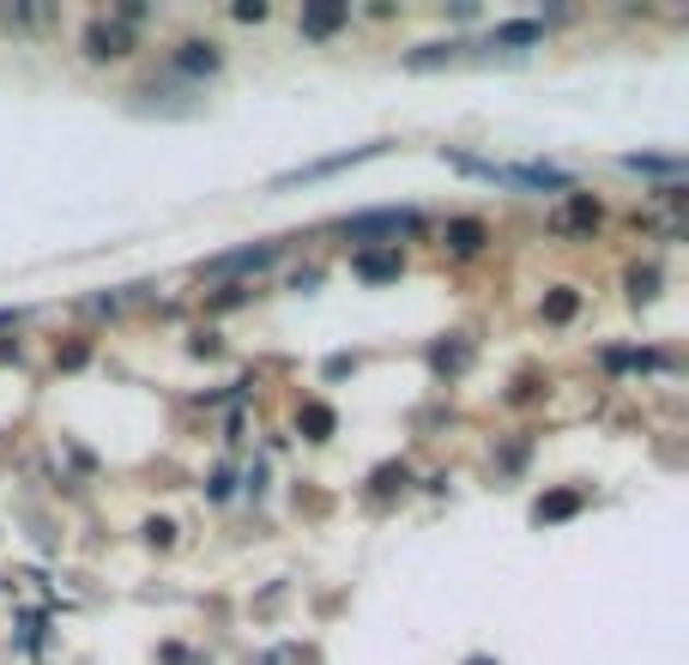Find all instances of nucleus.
<instances>
[{
  "instance_id": "obj_13",
  "label": "nucleus",
  "mask_w": 689,
  "mask_h": 665,
  "mask_svg": "<svg viewBox=\"0 0 689 665\" xmlns=\"http://www.w3.org/2000/svg\"><path fill=\"white\" fill-rule=\"evenodd\" d=\"M538 37V25H502L496 31V43H533Z\"/></svg>"
},
{
  "instance_id": "obj_9",
  "label": "nucleus",
  "mask_w": 689,
  "mask_h": 665,
  "mask_svg": "<svg viewBox=\"0 0 689 665\" xmlns=\"http://www.w3.org/2000/svg\"><path fill=\"white\" fill-rule=\"evenodd\" d=\"M357 273H364V278H393V273H400V254H364Z\"/></svg>"
},
{
  "instance_id": "obj_10",
  "label": "nucleus",
  "mask_w": 689,
  "mask_h": 665,
  "mask_svg": "<svg viewBox=\"0 0 689 665\" xmlns=\"http://www.w3.org/2000/svg\"><path fill=\"white\" fill-rule=\"evenodd\" d=\"M623 170H660V176H677L672 157H623Z\"/></svg>"
},
{
  "instance_id": "obj_4",
  "label": "nucleus",
  "mask_w": 689,
  "mask_h": 665,
  "mask_svg": "<svg viewBox=\"0 0 689 665\" xmlns=\"http://www.w3.org/2000/svg\"><path fill=\"white\" fill-rule=\"evenodd\" d=\"M85 49H92L97 61H104V55H128V31H121V25H92Z\"/></svg>"
},
{
  "instance_id": "obj_7",
  "label": "nucleus",
  "mask_w": 689,
  "mask_h": 665,
  "mask_svg": "<svg viewBox=\"0 0 689 665\" xmlns=\"http://www.w3.org/2000/svg\"><path fill=\"white\" fill-rule=\"evenodd\" d=\"M581 509V490H557V496H545V502H538V521H562V514H574Z\"/></svg>"
},
{
  "instance_id": "obj_8",
  "label": "nucleus",
  "mask_w": 689,
  "mask_h": 665,
  "mask_svg": "<svg viewBox=\"0 0 689 665\" xmlns=\"http://www.w3.org/2000/svg\"><path fill=\"white\" fill-rule=\"evenodd\" d=\"M345 25V7H314V13H302V31L309 37H326V31Z\"/></svg>"
},
{
  "instance_id": "obj_11",
  "label": "nucleus",
  "mask_w": 689,
  "mask_h": 665,
  "mask_svg": "<svg viewBox=\"0 0 689 665\" xmlns=\"http://www.w3.org/2000/svg\"><path fill=\"white\" fill-rule=\"evenodd\" d=\"M302 424H309V430H314V442H321V436L333 430V412H326V405H309V412H302Z\"/></svg>"
},
{
  "instance_id": "obj_3",
  "label": "nucleus",
  "mask_w": 689,
  "mask_h": 665,
  "mask_svg": "<svg viewBox=\"0 0 689 665\" xmlns=\"http://www.w3.org/2000/svg\"><path fill=\"white\" fill-rule=\"evenodd\" d=\"M266 261H273V248H236V254H224V261H212L206 273H261Z\"/></svg>"
},
{
  "instance_id": "obj_1",
  "label": "nucleus",
  "mask_w": 689,
  "mask_h": 665,
  "mask_svg": "<svg viewBox=\"0 0 689 665\" xmlns=\"http://www.w3.org/2000/svg\"><path fill=\"white\" fill-rule=\"evenodd\" d=\"M345 230L352 236H405V230H417V212H357Z\"/></svg>"
},
{
  "instance_id": "obj_2",
  "label": "nucleus",
  "mask_w": 689,
  "mask_h": 665,
  "mask_svg": "<svg viewBox=\"0 0 689 665\" xmlns=\"http://www.w3.org/2000/svg\"><path fill=\"white\" fill-rule=\"evenodd\" d=\"M598 224V200L593 194H574L569 206L557 212V230H593Z\"/></svg>"
},
{
  "instance_id": "obj_5",
  "label": "nucleus",
  "mask_w": 689,
  "mask_h": 665,
  "mask_svg": "<svg viewBox=\"0 0 689 665\" xmlns=\"http://www.w3.org/2000/svg\"><path fill=\"white\" fill-rule=\"evenodd\" d=\"M176 67H182V73H212V67H218V49H212V43H182Z\"/></svg>"
},
{
  "instance_id": "obj_12",
  "label": "nucleus",
  "mask_w": 689,
  "mask_h": 665,
  "mask_svg": "<svg viewBox=\"0 0 689 665\" xmlns=\"http://www.w3.org/2000/svg\"><path fill=\"white\" fill-rule=\"evenodd\" d=\"M545 314H550V321H569V314H574V290H557V297L545 302Z\"/></svg>"
},
{
  "instance_id": "obj_6",
  "label": "nucleus",
  "mask_w": 689,
  "mask_h": 665,
  "mask_svg": "<svg viewBox=\"0 0 689 665\" xmlns=\"http://www.w3.org/2000/svg\"><path fill=\"white\" fill-rule=\"evenodd\" d=\"M448 242H454V254H478V248H484V224L478 218H460L454 230H448Z\"/></svg>"
}]
</instances>
